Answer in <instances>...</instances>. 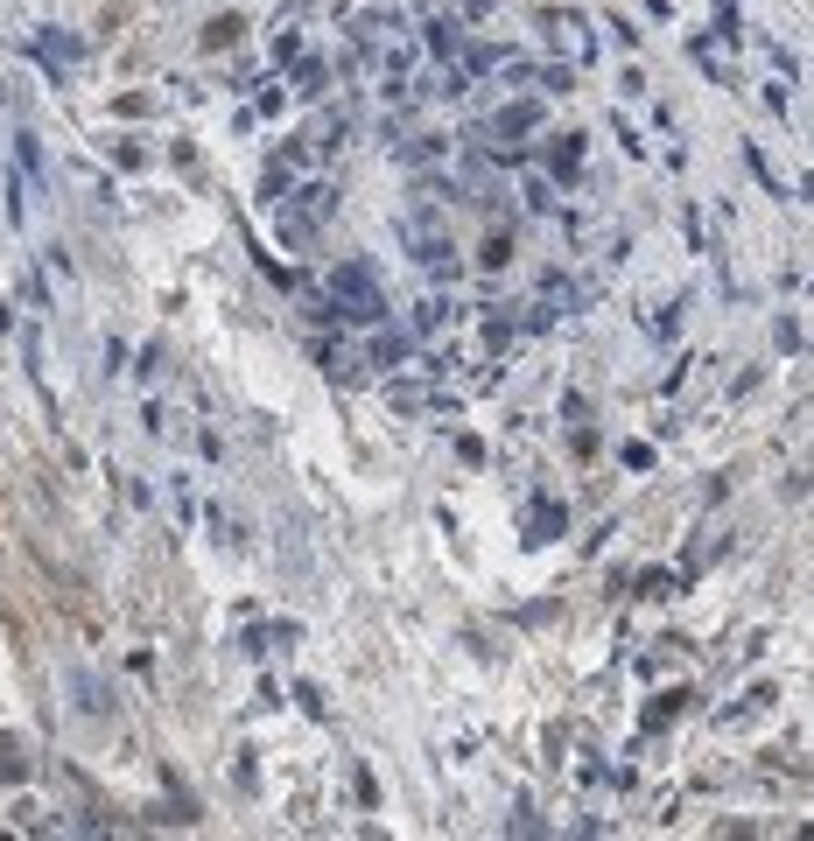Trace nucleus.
<instances>
[{"instance_id": "obj_1", "label": "nucleus", "mask_w": 814, "mask_h": 841, "mask_svg": "<svg viewBox=\"0 0 814 841\" xmlns=\"http://www.w3.org/2000/svg\"><path fill=\"white\" fill-rule=\"evenodd\" d=\"M576 162H583V141L562 133V141H555V168H562V176H576Z\"/></svg>"}]
</instances>
